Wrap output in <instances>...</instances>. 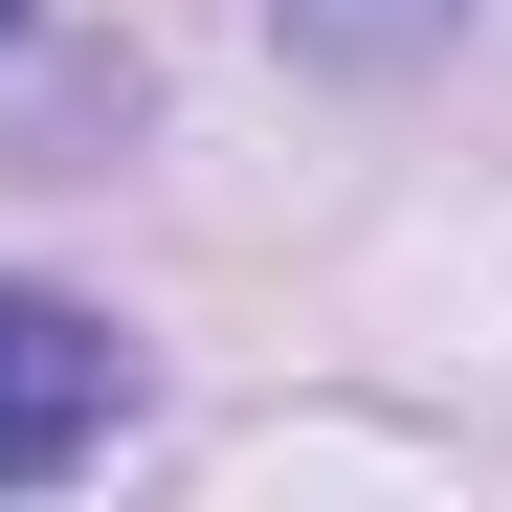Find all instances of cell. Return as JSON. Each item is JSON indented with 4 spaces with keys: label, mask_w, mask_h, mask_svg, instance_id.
Returning <instances> with one entry per match:
<instances>
[{
    "label": "cell",
    "mask_w": 512,
    "mask_h": 512,
    "mask_svg": "<svg viewBox=\"0 0 512 512\" xmlns=\"http://www.w3.org/2000/svg\"><path fill=\"white\" fill-rule=\"evenodd\" d=\"M90 446H112V312L0 290V490H45V468H90Z\"/></svg>",
    "instance_id": "obj_1"
},
{
    "label": "cell",
    "mask_w": 512,
    "mask_h": 512,
    "mask_svg": "<svg viewBox=\"0 0 512 512\" xmlns=\"http://www.w3.org/2000/svg\"><path fill=\"white\" fill-rule=\"evenodd\" d=\"M446 0H290V45H334V67H379V45H423Z\"/></svg>",
    "instance_id": "obj_2"
},
{
    "label": "cell",
    "mask_w": 512,
    "mask_h": 512,
    "mask_svg": "<svg viewBox=\"0 0 512 512\" xmlns=\"http://www.w3.org/2000/svg\"><path fill=\"white\" fill-rule=\"evenodd\" d=\"M0 23H23V0H0Z\"/></svg>",
    "instance_id": "obj_3"
}]
</instances>
